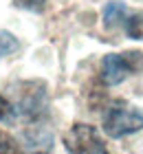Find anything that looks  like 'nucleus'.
<instances>
[{"label": "nucleus", "mask_w": 143, "mask_h": 154, "mask_svg": "<svg viewBox=\"0 0 143 154\" xmlns=\"http://www.w3.org/2000/svg\"><path fill=\"white\" fill-rule=\"evenodd\" d=\"M13 5L18 9H24V11H33V13H42L46 7V0H13Z\"/></svg>", "instance_id": "nucleus-8"}, {"label": "nucleus", "mask_w": 143, "mask_h": 154, "mask_svg": "<svg viewBox=\"0 0 143 154\" xmlns=\"http://www.w3.org/2000/svg\"><path fill=\"white\" fill-rule=\"evenodd\" d=\"M18 48H20V42L16 35H11L9 31H0V60L16 53Z\"/></svg>", "instance_id": "nucleus-7"}, {"label": "nucleus", "mask_w": 143, "mask_h": 154, "mask_svg": "<svg viewBox=\"0 0 143 154\" xmlns=\"http://www.w3.org/2000/svg\"><path fill=\"white\" fill-rule=\"evenodd\" d=\"M143 68V51L128 53H108L101 62V82L106 86H117L130 73Z\"/></svg>", "instance_id": "nucleus-2"}, {"label": "nucleus", "mask_w": 143, "mask_h": 154, "mask_svg": "<svg viewBox=\"0 0 143 154\" xmlns=\"http://www.w3.org/2000/svg\"><path fill=\"white\" fill-rule=\"evenodd\" d=\"M46 86L44 82H24L18 90V110L29 119H38L46 110Z\"/></svg>", "instance_id": "nucleus-4"}, {"label": "nucleus", "mask_w": 143, "mask_h": 154, "mask_svg": "<svg viewBox=\"0 0 143 154\" xmlns=\"http://www.w3.org/2000/svg\"><path fill=\"white\" fill-rule=\"evenodd\" d=\"M126 35L132 40H143V11H134L123 20Z\"/></svg>", "instance_id": "nucleus-6"}, {"label": "nucleus", "mask_w": 143, "mask_h": 154, "mask_svg": "<svg viewBox=\"0 0 143 154\" xmlns=\"http://www.w3.org/2000/svg\"><path fill=\"white\" fill-rule=\"evenodd\" d=\"M143 130V110L128 101H114L104 112V132L112 139H121Z\"/></svg>", "instance_id": "nucleus-1"}, {"label": "nucleus", "mask_w": 143, "mask_h": 154, "mask_svg": "<svg viewBox=\"0 0 143 154\" xmlns=\"http://www.w3.org/2000/svg\"><path fill=\"white\" fill-rule=\"evenodd\" d=\"M126 16H128L126 5L119 2V0H110V2L104 7V24L108 26V29L121 26V24H123V20H126Z\"/></svg>", "instance_id": "nucleus-5"}, {"label": "nucleus", "mask_w": 143, "mask_h": 154, "mask_svg": "<svg viewBox=\"0 0 143 154\" xmlns=\"http://www.w3.org/2000/svg\"><path fill=\"white\" fill-rule=\"evenodd\" d=\"M64 145L68 154H110L99 132L88 123H75L64 134Z\"/></svg>", "instance_id": "nucleus-3"}, {"label": "nucleus", "mask_w": 143, "mask_h": 154, "mask_svg": "<svg viewBox=\"0 0 143 154\" xmlns=\"http://www.w3.org/2000/svg\"><path fill=\"white\" fill-rule=\"evenodd\" d=\"M16 152H18L16 141H13L9 134L0 132V154H16Z\"/></svg>", "instance_id": "nucleus-9"}, {"label": "nucleus", "mask_w": 143, "mask_h": 154, "mask_svg": "<svg viewBox=\"0 0 143 154\" xmlns=\"http://www.w3.org/2000/svg\"><path fill=\"white\" fill-rule=\"evenodd\" d=\"M11 119H13V106L11 101H7L0 95V121H11Z\"/></svg>", "instance_id": "nucleus-10"}]
</instances>
